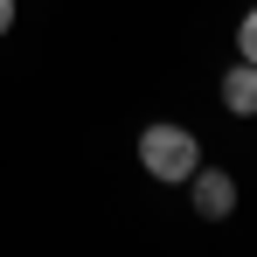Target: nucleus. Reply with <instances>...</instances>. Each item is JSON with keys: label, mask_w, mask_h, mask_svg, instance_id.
<instances>
[{"label": "nucleus", "mask_w": 257, "mask_h": 257, "mask_svg": "<svg viewBox=\"0 0 257 257\" xmlns=\"http://www.w3.org/2000/svg\"><path fill=\"white\" fill-rule=\"evenodd\" d=\"M139 167L153 174V181H188V174L202 167V139L188 125H174V118H153V125L139 132Z\"/></svg>", "instance_id": "f257e3e1"}, {"label": "nucleus", "mask_w": 257, "mask_h": 257, "mask_svg": "<svg viewBox=\"0 0 257 257\" xmlns=\"http://www.w3.org/2000/svg\"><path fill=\"white\" fill-rule=\"evenodd\" d=\"M188 195H195V215H202V222H229V215H236V174L195 167L188 174Z\"/></svg>", "instance_id": "f03ea898"}, {"label": "nucleus", "mask_w": 257, "mask_h": 257, "mask_svg": "<svg viewBox=\"0 0 257 257\" xmlns=\"http://www.w3.org/2000/svg\"><path fill=\"white\" fill-rule=\"evenodd\" d=\"M222 104H229V118H257V63L236 56V70L222 77Z\"/></svg>", "instance_id": "7ed1b4c3"}, {"label": "nucleus", "mask_w": 257, "mask_h": 257, "mask_svg": "<svg viewBox=\"0 0 257 257\" xmlns=\"http://www.w3.org/2000/svg\"><path fill=\"white\" fill-rule=\"evenodd\" d=\"M236 56H243V63H257V7L236 21Z\"/></svg>", "instance_id": "20e7f679"}, {"label": "nucleus", "mask_w": 257, "mask_h": 257, "mask_svg": "<svg viewBox=\"0 0 257 257\" xmlns=\"http://www.w3.org/2000/svg\"><path fill=\"white\" fill-rule=\"evenodd\" d=\"M7 28H14V0H0V35H7Z\"/></svg>", "instance_id": "39448f33"}]
</instances>
